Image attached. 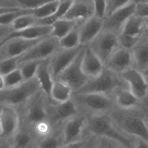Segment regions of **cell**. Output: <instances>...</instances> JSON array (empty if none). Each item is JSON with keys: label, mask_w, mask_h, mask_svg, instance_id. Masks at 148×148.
<instances>
[{"label": "cell", "mask_w": 148, "mask_h": 148, "mask_svg": "<svg viewBox=\"0 0 148 148\" xmlns=\"http://www.w3.org/2000/svg\"><path fill=\"white\" fill-rule=\"evenodd\" d=\"M145 115L146 112L141 107L131 109L116 107L108 116L112 125L122 134L148 142V129Z\"/></svg>", "instance_id": "6da1fadb"}, {"label": "cell", "mask_w": 148, "mask_h": 148, "mask_svg": "<svg viewBox=\"0 0 148 148\" xmlns=\"http://www.w3.org/2000/svg\"><path fill=\"white\" fill-rule=\"evenodd\" d=\"M71 100L77 113L88 119L108 114L117 107L113 97L101 94H73Z\"/></svg>", "instance_id": "7a4b0ae2"}, {"label": "cell", "mask_w": 148, "mask_h": 148, "mask_svg": "<svg viewBox=\"0 0 148 148\" xmlns=\"http://www.w3.org/2000/svg\"><path fill=\"white\" fill-rule=\"evenodd\" d=\"M48 98L40 89L18 110L22 124L33 129L36 125L47 121V104Z\"/></svg>", "instance_id": "3957f363"}, {"label": "cell", "mask_w": 148, "mask_h": 148, "mask_svg": "<svg viewBox=\"0 0 148 148\" xmlns=\"http://www.w3.org/2000/svg\"><path fill=\"white\" fill-rule=\"evenodd\" d=\"M121 87H128L118 75L104 67L102 73L96 77L90 78L80 89L73 94H98L112 97L114 91Z\"/></svg>", "instance_id": "277c9868"}, {"label": "cell", "mask_w": 148, "mask_h": 148, "mask_svg": "<svg viewBox=\"0 0 148 148\" xmlns=\"http://www.w3.org/2000/svg\"><path fill=\"white\" fill-rule=\"evenodd\" d=\"M40 89L36 77L14 87L0 90V107L10 106L20 109Z\"/></svg>", "instance_id": "5b68a950"}, {"label": "cell", "mask_w": 148, "mask_h": 148, "mask_svg": "<svg viewBox=\"0 0 148 148\" xmlns=\"http://www.w3.org/2000/svg\"><path fill=\"white\" fill-rule=\"evenodd\" d=\"M90 134L112 139L122 143L127 148H133L135 138L129 137L119 132L112 125L108 114L89 118Z\"/></svg>", "instance_id": "8992f818"}, {"label": "cell", "mask_w": 148, "mask_h": 148, "mask_svg": "<svg viewBox=\"0 0 148 148\" xmlns=\"http://www.w3.org/2000/svg\"><path fill=\"white\" fill-rule=\"evenodd\" d=\"M87 46L95 54L104 66L112 54L121 47L118 35L103 29Z\"/></svg>", "instance_id": "52a82bcc"}, {"label": "cell", "mask_w": 148, "mask_h": 148, "mask_svg": "<svg viewBox=\"0 0 148 148\" xmlns=\"http://www.w3.org/2000/svg\"><path fill=\"white\" fill-rule=\"evenodd\" d=\"M88 118L77 113L66 120L61 126L64 144L81 140L90 135Z\"/></svg>", "instance_id": "ba28073f"}, {"label": "cell", "mask_w": 148, "mask_h": 148, "mask_svg": "<svg viewBox=\"0 0 148 148\" xmlns=\"http://www.w3.org/2000/svg\"><path fill=\"white\" fill-rule=\"evenodd\" d=\"M60 49L59 41L52 36L46 37L19 57L18 67L34 61H42L51 58Z\"/></svg>", "instance_id": "9c48e42d"}, {"label": "cell", "mask_w": 148, "mask_h": 148, "mask_svg": "<svg viewBox=\"0 0 148 148\" xmlns=\"http://www.w3.org/2000/svg\"><path fill=\"white\" fill-rule=\"evenodd\" d=\"M145 32L144 20L134 15L127 21L118 35L121 47L132 50L144 37Z\"/></svg>", "instance_id": "30bf717a"}, {"label": "cell", "mask_w": 148, "mask_h": 148, "mask_svg": "<svg viewBox=\"0 0 148 148\" xmlns=\"http://www.w3.org/2000/svg\"><path fill=\"white\" fill-rule=\"evenodd\" d=\"M85 47L83 48L73 62L56 79L69 85L73 93L81 88L90 79L84 74L82 70V61Z\"/></svg>", "instance_id": "8fae6325"}, {"label": "cell", "mask_w": 148, "mask_h": 148, "mask_svg": "<svg viewBox=\"0 0 148 148\" xmlns=\"http://www.w3.org/2000/svg\"><path fill=\"white\" fill-rule=\"evenodd\" d=\"M21 123L18 109L10 106L0 107V139L12 140Z\"/></svg>", "instance_id": "7c38bea8"}, {"label": "cell", "mask_w": 148, "mask_h": 148, "mask_svg": "<svg viewBox=\"0 0 148 148\" xmlns=\"http://www.w3.org/2000/svg\"><path fill=\"white\" fill-rule=\"evenodd\" d=\"M43 39L30 40L15 37L7 39L0 45V63L21 56Z\"/></svg>", "instance_id": "4fadbf2b"}, {"label": "cell", "mask_w": 148, "mask_h": 148, "mask_svg": "<svg viewBox=\"0 0 148 148\" xmlns=\"http://www.w3.org/2000/svg\"><path fill=\"white\" fill-rule=\"evenodd\" d=\"M84 47L81 45L73 49H60L49 58V66L54 81L56 80L73 62Z\"/></svg>", "instance_id": "5bb4252c"}, {"label": "cell", "mask_w": 148, "mask_h": 148, "mask_svg": "<svg viewBox=\"0 0 148 148\" xmlns=\"http://www.w3.org/2000/svg\"><path fill=\"white\" fill-rule=\"evenodd\" d=\"M47 110L48 120L54 128L61 127L66 120L78 113L71 100L61 103L48 101Z\"/></svg>", "instance_id": "9a60e30c"}, {"label": "cell", "mask_w": 148, "mask_h": 148, "mask_svg": "<svg viewBox=\"0 0 148 148\" xmlns=\"http://www.w3.org/2000/svg\"><path fill=\"white\" fill-rule=\"evenodd\" d=\"M104 67L119 76L128 70L134 68L132 50L120 47L110 57Z\"/></svg>", "instance_id": "2e32d148"}, {"label": "cell", "mask_w": 148, "mask_h": 148, "mask_svg": "<svg viewBox=\"0 0 148 148\" xmlns=\"http://www.w3.org/2000/svg\"><path fill=\"white\" fill-rule=\"evenodd\" d=\"M136 1H129L127 3L103 21V29L118 35L127 21L135 14Z\"/></svg>", "instance_id": "e0dca14e"}, {"label": "cell", "mask_w": 148, "mask_h": 148, "mask_svg": "<svg viewBox=\"0 0 148 148\" xmlns=\"http://www.w3.org/2000/svg\"><path fill=\"white\" fill-rule=\"evenodd\" d=\"M119 76L127 84L130 91L141 102L145 98L148 93V81L142 72L133 68Z\"/></svg>", "instance_id": "ac0fdd59"}, {"label": "cell", "mask_w": 148, "mask_h": 148, "mask_svg": "<svg viewBox=\"0 0 148 148\" xmlns=\"http://www.w3.org/2000/svg\"><path fill=\"white\" fill-rule=\"evenodd\" d=\"M94 1H73L70 9L63 18L82 23L94 16Z\"/></svg>", "instance_id": "d6986e66"}, {"label": "cell", "mask_w": 148, "mask_h": 148, "mask_svg": "<svg viewBox=\"0 0 148 148\" xmlns=\"http://www.w3.org/2000/svg\"><path fill=\"white\" fill-rule=\"evenodd\" d=\"M103 20L94 16L83 23L79 27L80 45L87 46L103 29Z\"/></svg>", "instance_id": "ffe728a7"}, {"label": "cell", "mask_w": 148, "mask_h": 148, "mask_svg": "<svg viewBox=\"0 0 148 148\" xmlns=\"http://www.w3.org/2000/svg\"><path fill=\"white\" fill-rule=\"evenodd\" d=\"M82 70L89 78H94L100 75L104 69V66L95 54L85 46L82 61Z\"/></svg>", "instance_id": "44dd1931"}, {"label": "cell", "mask_w": 148, "mask_h": 148, "mask_svg": "<svg viewBox=\"0 0 148 148\" xmlns=\"http://www.w3.org/2000/svg\"><path fill=\"white\" fill-rule=\"evenodd\" d=\"M112 97L119 108L131 109L140 107L141 101L134 95L129 87L117 88L113 92Z\"/></svg>", "instance_id": "7402d4cb"}, {"label": "cell", "mask_w": 148, "mask_h": 148, "mask_svg": "<svg viewBox=\"0 0 148 148\" xmlns=\"http://www.w3.org/2000/svg\"><path fill=\"white\" fill-rule=\"evenodd\" d=\"M37 137L33 129L21 123L11 140L12 148H34Z\"/></svg>", "instance_id": "603a6c76"}, {"label": "cell", "mask_w": 148, "mask_h": 148, "mask_svg": "<svg viewBox=\"0 0 148 148\" xmlns=\"http://www.w3.org/2000/svg\"><path fill=\"white\" fill-rule=\"evenodd\" d=\"M49 60H44L40 63L35 77L39 82L41 89L47 96L49 102L53 103L50 99V92L54 81L49 70Z\"/></svg>", "instance_id": "cb8c5ba5"}, {"label": "cell", "mask_w": 148, "mask_h": 148, "mask_svg": "<svg viewBox=\"0 0 148 148\" xmlns=\"http://www.w3.org/2000/svg\"><path fill=\"white\" fill-rule=\"evenodd\" d=\"M52 30V26L35 25L22 31L13 32L8 39L15 37L30 40L43 39L50 36Z\"/></svg>", "instance_id": "d4e9b609"}, {"label": "cell", "mask_w": 148, "mask_h": 148, "mask_svg": "<svg viewBox=\"0 0 148 148\" xmlns=\"http://www.w3.org/2000/svg\"><path fill=\"white\" fill-rule=\"evenodd\" d=\"M132 50L134 68L142 73L148 67V38L144 36Z\"/></svg>", "instance_id": "484cf974"}, {"label": "cell", "mask_w": 148, "mask_h": 148, "mask_svg": "<svg viewBox=\"0 0 148 148\" xmlns=\"http://www.w3.org/2000/svg\"><path fill=\"white\" fill-rule=\"evenodd\" d=\"M73 91L71 88L65 83L59 80L54 81L50 92L51 101L61 103L70 101Z\"/></svg>", "instance_id": "4316f807"}, {"label": "cell", "mask_w": 148, "mask_h": 148, "mask_svg": "<svg viewBox=\"0 0 148 148\" xmlns=\"http://www.w3.org/2000/svg\"><path fill=\"white\" fill-rule=\"evenodd\" d=\"M63 145L61 127L55 129L48 134L37 137L34 148H59Z\"/></svg>", "instance_id": "83f0119b"}, {"label": "cell", "mask_w": 148, "mask_h": 148, "mask_svg": "<svg viewBox=\"0 0 148 148\" xmlns=\"http://www.w3.org/2000/svg\"><path fill=\"white\" fill-rule=\"evenodd\" d=\"M78 24L82 23L64 18L58 20L52 26L53 30L50 36L59 41L71 32Z\"/></svg>", "instance_id": "f1b7e54d"}, {"label": "cell", "mask_w": 148, "mask_h": 148, "mask_svg": "<svg viewBox=\"0 0 148 148\" xmlns=\"http://www.w3.org/2000/svg\"><path fill=\"white\" fill-rule=\"evenodd\" d=\"M81 24H77L71 32L59 40L60 49H73L81 46L79 37V27Z\"/></svg>", "instance_id": "f546056e"}, {"label": "cell", "mask_w": 148, "mask_h": 148, "mask_svg": "<svg viewBox=\"0 0 148 148\" xmlns=\"http://www.w3.org/2000/svg\"><path fill=\"white\" fill-rule=\"evenodd\" d=\"M59 1H48L47 3L34 10L33 15L37 19L49 17L55 14L59 6Z\"/></svg>", "instance_id": "4dcf8cb0"}, {"label": "cell", "mask_w": 148, "mask_h": 148, "mask_svg": "<svg viewBox=\"0 0 148 148\" xmlns=\"http://www.w3.org/2000/svg\"><path fill=\"white\" fill-rule=\"evenodd\" d=\"M37 20L33 14L24 15L16 19L10 26L13 32H19L35 25Z\"/></svg>", "instance_id": "1f68e13d"}, {"label": "cell", "mask_w": 148, "mask_h": 148, "mask_svg": "<svg viewBox=\"0 0 148 148\" xmlns=\"http://www.w3.org/2000/svg\"><path fill=\"white\" fill-rule=\"evenodd\" d=\"M42 61H34L22 64L18 67L24 81L35 77L38 67Z\"/></svg>", "instance_id": "d6a6232c"}, {"label": "cell", "mask_w": 148, "mask_h": 148, "mask_svg": "<svg viewBox=\"0 0 148 148\" xmlns=\"http://www.w3.org/2000/svg\"><path fill=\"white\" fill-rule=\"evenodd\" d=\"M97 142V136L90 134L81 140L64 144L59 148H96Z\"/></svg>", "instance_id": "836d02e7"}, {"label": "cell", "mask_w": 148, "mask_h": 148, "mask_svg": "<svg viewBox=\"0 0 148 148\" xmlns=\"http://www.w3.org/2000/svg\"><path fill=\"white\" fill-rule=\"evenodd\" d=\"M3 77L4 89L16 87L24 82L21 70L19 68Z\"/></svg>", "instance_id": "e575fe53"}, {"label": "cell", "mask_w": 148, "mask_h": 148, "mask_svg": "<svg viewBox=\"0 0 148 148\" xmlns=\"http://www.w3.org/2000/svg\"><path fill=\"white\" fill-rule=\"evenodd\" d=\"M34 10L20 9L15 11L5 13L0 16V25L10 26L19 17L27 14H33Z\"/></svg>", "instance_id": "d590c367"}, {"label": "cell", "mask_w": 148, "mask_h": 148, "mask_svg": "<svg viewBox=\"0 0 148 148\" xmlns=\"http://www.w3.org/2000/svg\"><path fill=\"white\" fill-rule=\"evenodd\" d=\"M19 57L5 60L0 63V75L3 76L18 68Z\"/></svg>", "instance_id": "8d00e7d4"}, {"label": "cell", "mask_w": 148, "mask_h": 148, "mask_svg": "<svg viewBox=\"0 0 148 148\" xmlns=\"http://www.w3.org/2000/svg\"><path fill=\"white\" fill-rule=\"evenodd\" d=\"M129 1L108 0L106 1V14L105 19L113 14L126 5ZM104 19V20H105Z\"/></svg>", "instance_id": "74e56055"}, {"label": "cell", "mask_w": 148, "mask_h": 148, "mask_svg": "<svg viewBox=\"0 0 148 148\" xmlns=\"http://www.w3.org/2000/svg\"><path fill=\"white\" fill-rule=\"evenodd\" d=\"M96 148H127L122 143L114 140L103 136H97Z\"/></svg>", "instance_id": "f35d334b"}, {"label": "cell", "mask_w": 148, "mask_h": 148, "mask_svg": "<svg viewBox=\"0 0 148 148\" xmlns=\"http://www.w3.org/2000/svg\"><path fill=\"white\" fill-rule=\"evenodd\" d=\"M49 0H25L18 1L21 9L34 10L42 6Z\"/></svg>", "instance_id": "ab89813d"}, {"label": "cell", "mask_w": 148, "mask_h": 148, "mask_svg": "<svg viewBox=\"0 0 148 148\" xmlns=\"http://www.w3.org/2000/svg\"><path fill=\"white\" fill-rule=\"evenodd\" d=\"M73 1H60L59 6L55 14H54L57 20L65 17L71 8Z\"/></svg>", "instance_id": "60d3db41"}, {"label": "cell", "mask_w": 148, "mask_h": 148, "mask_svg": "<svg viewBox=\"0 0 148 148\" xmlns=\"http://www.w3.org/2000/svg\"><path fill=\"white\" fill-rule=\"evenodd\" d=\"M94 9L93 16L104 21L106 14V1L94 0Z\"/></svg>", "instance_id": "b9f144b4"}, {"label": "cell", "mask_w": 148, "mask_h": 148, "mask_svg": "<svg viewBox=\"0 0 148 148\" xmlns=\"http://www.w3.org/2000/svg\"><path fill=\"white\" fill-rule=\"evenodd\" d=\"M134 15L143 19L148 17V1H136Z\"/></svg>", "instance_id": "7bdbcfd3"}, {"label": "cell", "mask_w": 148, "mask_h": 148, "mask_svg": "<svg viewBox=\"0 0 148 148\" xmlns=\"http://www.w3.org/2000/svg\"><path fill=\"white\" fill-rule=\"evenodd\" d=\"M13 33L10 26L0 25V45Z\"/></svg>", "instance_id": "ee69618b"}, {"label": "cell", "mask_w": 148, "mask_h": 148, "mask_svg": "<svg viewBox=\"0 0 148 148\" xmlns=\"http://www.w3.org/2000/svg\"><path fill=\"white\" fill-rule=\"evenodd\" d=\"M133 148H148V142L142 139L135 138Z\"/></svg>", "instance_id": "f6af8a7d"}, {"label": "cell", "mask_w": 148, "mask_h": 148, "mask_svg": "<svg viewBox=\"0 0 148 148\" xmlns=\"http://www.w3.org/2000/svg\"><path fill=\"white\" fill-rule=\"evenodd\" d=\"M0 148H12L11 141L0 139Z\"/></svg>", "instance_id": "bcb514c9"}, {"label": "cell", "mask_w": 148, "mask_h": 148, "mask_svg": "<svg viewBox=\"0 0 148 148\" xmlns=\"http://www.w3.org/2000/svg\"><path fill=\"white\" fill-rule=\"evenodd\" d=\"M140 107L146 112H148V93L146 97L141 102Z\"/></svg>", "instance_id": "7dc6e473"}, {"label": "cell", "mask_w": 148, "mask_h": 148, "mask_svg": "<svg viewBox=\"0 0 148 148\" xmlns=\"http://www.w3.org/2000/svg\"><path fill=\"white\" fill-rule=\"evenodd\" d=\"M20 10V9H6L0 8V16L8 12H12V11H15V10Z\"/></svg>", "instance_id": "c3c4849f"}, {"label": "cell", "mask_w": 148, "mask_h": 148, "mask_svg": "<svg viewBox=\"0 0 148 148\" xmlns=\"http://www.w3.org/2000/svg\"><path fill=\"white\" fill-rule=\"evenodd\" d=\"M143 20H144L145 26H146V32H145V36H144L148 38V17L144 18Z\"/></svg>", "instance_id": "681fc988"}, {"label": "cell", "mask_w": 148, "mask_h": 148, "mask_svg": "<svg viewBox=\"0 0 148 148\" xmlns=\"http://www.w3.org/2000/svg\"><path fill=\"white\" fill-rule=\"evenodd\" d=\"M4 89V83H3V77L0 75V90Z\"/></svg>", "instance_id": "f907efd6"}, {"label": "cell", "mask_w": 148, "mask_h": 148, "mask_svg": "<svg viewBox=\"0 0 148 148\" xmlns=\"http://www.w3.org/2000/svg\"><path fill=\"white\" fill-rule=\"evenodd\" d=\"M142 74H143V75L148 81V67L142 72Z\"/></svg>", "instance_id": "816d5d0a"}, {"label": "cell", "mask_w": 148, "mask_h": 148, "mask_svg": "<svg viewBox=\"0 0 148 148\" xmlns=\"http://www.w3.org/2000/svg\"><path fill=\"white\" fill-rule=\"evenodd\" d=\"M145 121L148 129V113L147 112H146V115H145Z\"/></svg>", "instance_id": "f5cc1de1"}, {"label": "cell", "mask_w": 148, "mask_h": 148, "mask_svg": "<svg viewBox=\"0 0 148 148\" xmlns=\"http://www.w3.org/2000/svg\"><path fill=\"white\" fill-rule=\"evenodd\" d=\"M147 113H148V112H147Z\"/></svg>", "instance_id": "db71d44e"}]
</instances>
